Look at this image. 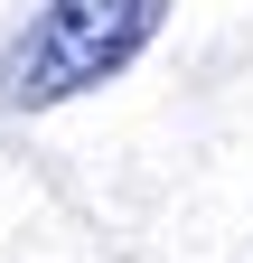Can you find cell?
<instances>
[{
    "label": "cell",
    "mask_w": 253,
    "mask_h": 263,
    "mask_svg": "<svg viewBox=\"0 0 253 263\" xmlns=\"http://www.w3.org/2000/svg\"><path fill=\"white\" fill-rule=\"evenodd\" d=\"M160 19H169V0H47L0 57V104L47 113V104H75V94L113 85L160 38Z\"/></svg>",
    "instance_id": "6da1fadb"
}]
</instances>
